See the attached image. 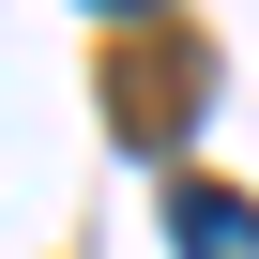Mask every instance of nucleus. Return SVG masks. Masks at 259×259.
I'll return each instance as SVG.
<instances>
[{
	"label": "nucleus",
	"mask_w": 259,
	"mask_h": 259,
	"mask_svg": "<svg viewBox=\"0 0 259 259\" xmlns=\"http://www.w3.org/2000/svg\"><path fill=\"white\" fill-rule=\"evenodd\" d=\"M213 76L183 61V46H138V61H122L107 76V122H122V138H183V107H198Z\"/></svg>",
	"instance_id": "f257e3e1"
},
{
	"label": "nucleus",
	"mask_w": 259,
	"mask_h": 259,
	"mask_svg": "<svg viewBox=\"0 0 259 259\" xmlns=\"http://www.w3.org/2000/svg\"><path fill=\"white\" fill-rule=\"evenodd\" d=\"M168 244H183V259H259V198L183 183V198H168Z\"/></svg>",
	"instance_id": "f03ea898"
},
{
	"label": "nucleus",
	"mask_w": 259,
	"mask_h": 259,
	"mask_svg": "<svg viewBox=\"0 0 259 259\" xmlns=\"http://www.w3.org/2000/svg\"><path fill=\"white\" fill-rule=\"evenodd\" d=\"M92 16H168V0H92Z\"/></svg>",
	"instance_id": "7ed1b4c3"
}]
</instances>
